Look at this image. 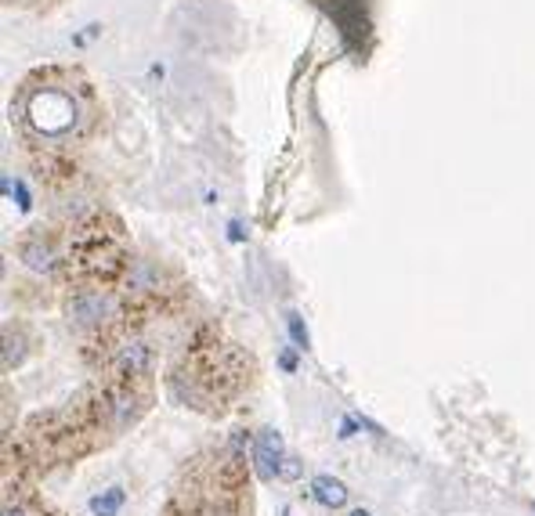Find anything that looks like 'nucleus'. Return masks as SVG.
<instances>
[{
  "mask_svg": "<svg viewBox=\"0 0 535 516\" xmlns=\"http://www.w3.org/2000/svg\"><path fill=\"white\" fill-rule=\"evenodd\" d=\"M300 473H304V466H300V458L286 455V458H283V466H279V480H297Z\"/></svg>",
  "mask_w": 535,
  "mask_h": 516,
  "instance_id": "nucleus-10",
  "label": "nucleus"
},
{
  "mask_svg": "<svg viewBox=\"0 0 535 516\" xmlns=\"http://www.w3.org/2000/svg\"><path fill=\"white\" fill-rule=\"evenodd\" d=\"M124 502H127V491L124 488H109V491H101V495L91 498V512L94 516H116L124 509Z\"/></svg>",
  "mask_w": 535,
  "mask_h": 516,
  "instance_id": "nucleus-7",
  "label": "nucleus"
},
{
  "mask_svg": "<svg viewBox=\"0 0 535 516\" xmlns=\"http://www.w3.org/2000/svg\"><path fill=\"white\" fill-rule=\"evenodd\" d=\"M12 120L47 145H73L98 127L101 105L94 83L80 69L47 66L33 69L19 83L12 98Z\"/></svg>",
  "mask_w": 535,
  "mask_h": 516,
  "instance_id": "nucleus-1",
  "label": "nucleus"
},
{
  "mask_svg": "<svg viewBox=\"0 0 535 516\" xmlns=\"http://www.w3.org/2000/svg\"><path fill=\"white\" fill-rule=\"evenodd\" d=\"M351 516H372V512H369V509H355Z\"/></svg>",
  "mask_w": 535,
  "mask_h": 516,
  "instance_id": "nucleus-13",
  "label": "nucleus"
},
{
  "mask_svg": "<svg viewBox=\"0 0 535 516\" xmlns=\"http://www.w3.org/2000/svg\"><path fill=\"white\" fill-rule=\"evenodd\" d=\"M283 458H286L283 433L272 430V426L257 430V437H253V470H257V477H260V480H275Z\"/></svg>",
  "mask_w": 535,
  "mask_h": 516,
  "instance_id": "nucleus-3",
  "label": "nucleus"
},
{
  "mask_svg": "<svg viewBox=\"0 0 535 516\" xmlns=\"http://www.w3.org/2000/svg\"><path fill=\"white\" fill-rule=\"evenodd\" d=\"M286 325H290V336L297 343V351H307V329H304L300 314H286Z\"/></svg>",
  "mask_w": 535,
  "mask_h": 516,
  "instance_id": "nucleus-9",
  "label": "nucleus"
},
{
  "mask_svg": "<svg viewBox=\"0 0 535 516\" xmlns=\"http://www.w3.org/2000/svg\"><path fill=\"white\" fill-rule=\"evenodd\" d=\"M279 365H283L286 372H293V369H297V358H293L290 351H283V358H279Z\"/></svg>",
  "mask_w": 535,
  "mask_h": 516,
  "instance_id": "nucleus-11",
  "label": "nucleus"
},
{
  "mask_svg": "<svg viewBox=\"0 0 535 516\" xmlns=\"http://www.w3.org/2000/svg\"><path fill=\"white\" fill-rule=\"evenodd\" d=\"M4 516H26V512H22V509H15V505H8V509H4Z\"/></svg>",
  "mask_w": 535,
  "mask_h": 516,
  "instance_id": "nucleus-12",
  "label": "nucleus"
},
{
  "mask_svg": "<svg viewBox=\"0 0 535 516\" xmlns=\"http://www.w3.org/2000/svg\"><path fill=\"white\" fill-rule=\"evenodd\" d=\"M19 257H22V264H26L29 271H36V274H55V267H59V250L51 246L44 235L22 239V242H19Z\"/></svg>",
  "mask_w": 535,
  "mask_h": 516,
  "instance_id": "nucleus-4",
  "label": "nucleus"
},
{
  "mask_svg": "<svg viewBox=\"0 0 535 516\" xmlns=\"http://www.w3.org/2000/svg\"><path fill=\"white\" fill-rule=\"evenodd\" d=\"M311 498H315L318 505H326V509H340V505H347L351 491H347L344 480H337V477H330V473H318V477L311 480Z\"/></svg>",
  "mask_w": 535,
  "mask_h": 516,
  "instance_id": "nucleus-5",
  "label": "nucleus"
},
{
  "mask_svg": "<svg viewBox=\"0 0 535 516\" xmlns=\"http://www.w3.org/2000/svg\"><path fill=\"white\" fill-rule=\"evenodd\" d=\"M8 4H15V0H8ZM19 4H29V0H19Z\"/></svg>",
  "mask_w": 535,
  "mask_h": 516,
  "instance_id": "nucleus-14",
  "label": "nucleus"
},
{
  "mask_svg": "<svg viewBox=\"0 0 535 516\" xmlns=\"http://www.w3.org/2000/svg\"><path fill=\"white\" fill-rule=\"evenodd\" d=\"M66 314L80 329H101L116 314V297L109 290H76L66 304Z\"/></svg>",
  "mask_w": 535,
  "mask_h": 516,
  "instance_id": "nucleus-2",
  "label": "nucleus"
},
{
  "mask_svg": "<svg viewBox=\"0 0 535 516\" xmlns=\"http://www.w3.org/2000/svg\"><path fill=\"white\" fill-rule=\"evenodd\" d=\"M26 358V347H22V339H12V329L4 332V369L12 372L15 365H22Z\"/></svg>",
  "mask_w": 535,
  "mask_h": 516,
  "instance_id": "nucleus-8",
  "label": "nucleus"
},
{
  "mask_svg": "<svg viewBox=\"0 0 535 516\" xmlns=\"http://www.w3.org/2000/svg\"><path fill=\"white\" fill-rule=\"evenodd\" d=\"M152 365V351L145 347V343H124V347L116 351V369L124 372V376H141L145 369Z\"/></svg>",
  "mask_w": 535,
  "mask_h": 516,
  "instance_id": "nucleus-6",
  "label": "nucleus"
}]
</instances>
